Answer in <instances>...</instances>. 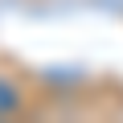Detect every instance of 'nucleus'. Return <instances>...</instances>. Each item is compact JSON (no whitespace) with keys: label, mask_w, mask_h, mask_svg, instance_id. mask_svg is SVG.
Masks as SVG:
<instances>
[{"label":"nucleus","mask_w":123,"mask_h":123,"mask_svg":"<svg viewBox=\"0 0 123 123\" xmlns=\"http://www.w3.org/2000/svg\"><path fill=\"white\" fill-rule=\"evenodd\" d=\"M21 107V94H17V86L8 82V78H0V115H8V111H17Z\"/></svg>","instance_id":"f257e3e1"}]
</instances>
